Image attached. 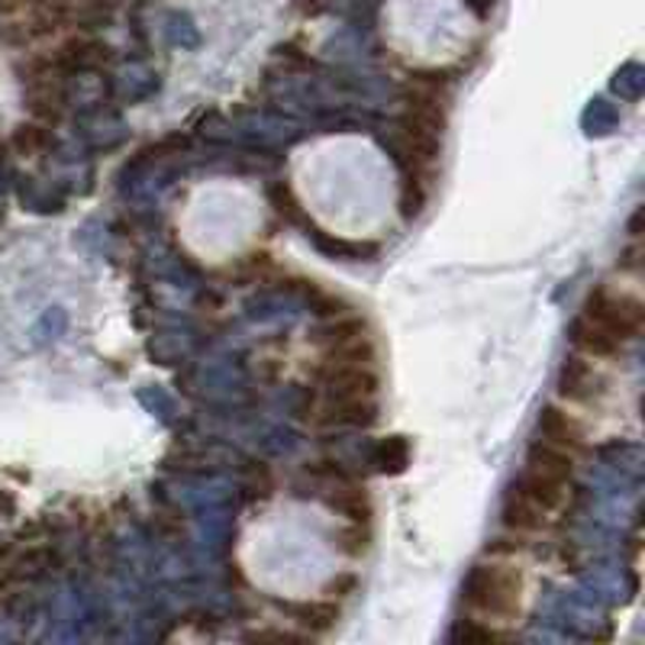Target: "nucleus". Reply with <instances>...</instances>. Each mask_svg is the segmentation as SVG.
Listing matches in <instances>:
<instances>
[{
    "mask_svg": "<svg viewBox=\"0 0 645 645\" xmlns=\"http://www.w3.org/2000/svg\"><path fill=\"white\" fill-rule=\"evenodd\" d=\"M455 639H465V643H497L504 639V633L494 626V623H484V620H465L459 630H455Z\"/></svg>",
    "mask_w": 645,
    "mask_h": 645,
    "instance_id": "obj_7",
    "label": "nucleus"
},
{
    "mask_svg": "<svg viewBox=\"0 0 645 645\" xmlns=\"http://www.w3.org/2000/svg\"><path fill=\"white\" fill-rule=\"evenodd\" d=\"M13 146L23 152V155H40L52 146V132L45 123H23V127L13 132Z\"/></svg>",
    "mask_w": 645,
    "mask_h": 645,
    "instance_id": "obj_5",
    "label": "nucleus"
},
{
    "mask_svg": "<svg viewBox=\"0 0 645 645\" xmlns=\"http://www.w3.org/2000/svg\"><path fill=\"white\" fill-rule=\"evenodd\" d=\"M407 462V442L404 439H387L385 445L378 449V465L385 472H400Z\"/></svg>",
    "mask_w": 645,
    "mask_h": 645,
    "instance_id": "obj_8",
    "label": "nucleus"
},
{
    "mask_svg": "<svg viewBox=\"0 0 645 645\" xmlns=\"http://www.w3.org/2000/svg\"><path fill=\"white\" fill-rule=\"evenodd\" d=\"M465 606L474 620L510 623L523 613V574L504 561L474 565L465 581Z\"/></svg>",
    "mask_w": 645,
    "mask_h": 645,
    "instance_id": "obj_1",
    "label": "nucleus"
},
{
    "mask_svg": "<svg viewBox=\"0 0 645 645\" xmlns=\"http://www.w3.org/2000/svg\"><path fill=\"white\" fill-rule=\"evenodd\" d=\"M539 439L542 442H549V445H559L565 452H578L581 449V442H584V436H581V427L568 417V413H561L556 407H549L542 417H539Z\"/></svg>",
    "mask_w": 645,
    "mask_h": 645,
    "instance_id": "obj_3",
    "label": "nucleus"
},
{
    "mask_svg": "<svg viewBox=\"0 0 645 645\" xmlns=\"http://www.w3.org/2000/svg\"><path fill=\"white\" fill-rule=\"evenodd\" d=\"M336 616H340V606L333 601H316V603H303L301 606V620L307 626H313V630H326V626H333L336 623Z\"/></svg>",
    "mask_w": 645,
    "mask_h": 645,
    "instance_id": "obj_6",
    "label": "nucleus"
},
{
    "mask_svg": "<svg viewBox=\"0 0 645 645\" xmlns=\"http://www.w3.org/2000/svg\"><path fill=\"white\" fill-rule=\"evenodd\" d=\"M26 7H33V0H0V17H17Z\"/></svg>",
    "mask_w": 645,
    "mask_h": 645,
    "instance_id": "obj_9",
    "label": "nucleus"
},
{
    "mask_svg": "<svg viewBox=\"0 0 645 645\" xmlns=\"http://www.w3.org/2000/svg\"><path fill=\"white\" fill-rule=\"evenodd\" d=\"M598 385H601V378L594 372V362H588V358H568V365L561 368V394L565 397L588 400V397H594Z\"/></svg>",
    "mask_w": 645,
    "mask_h": 645,
    "instance_id": "obj_4",
    "label": "nucleus"
},
{
    "mask_svg": "<svg viewBox=\"0 0 645 645\" xmlns=\"http://www.w3.org/2000/svg\"><path fill=\"white\" fill-rule=\"evenodd\" d=\"M581 320L603 330L610 340L626 345L633 343L643 330V303L633 294H616L610 288H598L584 303Z\"/></svg>",
    "mask_w": 645,
    "mask_h": 645,
    "instance_id": "obj_2",
    "label": "nucleus"
}]
</instances>
